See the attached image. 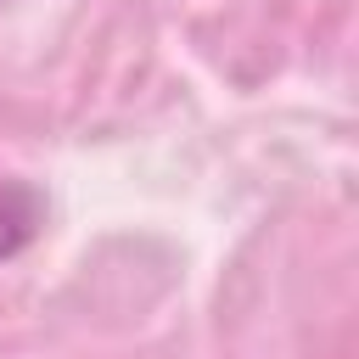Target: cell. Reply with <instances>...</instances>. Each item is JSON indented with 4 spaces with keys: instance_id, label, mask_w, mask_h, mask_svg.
I'll return each mask as SVG.
<instances>
[{
    "instance_id": "obj_1",
    "label": "cell",
    "mask_w": 359,
    "mask_h": 359,
    "mask_svg": "<svg viewBox=\"0 0 359 359\" xmlns=\"http://www.w3.org/2000/svg\"><path fill=\"white\" fill-rule=\"evenodd\" d=\"M39 230V196L17 180H0V258L22 252Z\"/></svg>"
}]
</instances>
